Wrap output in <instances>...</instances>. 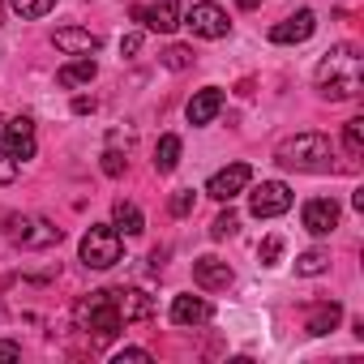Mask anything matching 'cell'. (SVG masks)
Returning <instances> with one entry per match:
<instances>
[{"label": "cell", "mask_w": 364, "mask_h": 364, "mask_svg": "<svg viewBox=\"0 0 364 364\" xmlns=\"http://www.w3.org/2000/svg\"><path fill=\"white\" fill-rule=\"evenodd\" d=\"M73 326H77L82 334H90V343L107 347V343L124 330V321H120V313H116V300H112V287L82 296V300L73 304Z\"/></svg>", "instance_id": "3957f363"}, {"label": "cell", "mask_w": 364, "mask_h": 364, "mask_svg": "<svg viewBox=\"0 0 364 364\" xmlns=\"http://www.w3.org/2000/svg\"><path fill=\"white\" fill-rule=\"evenodd\" d=\"M163 65H167V69H176V73H180V69H189V65H193V48L171 43V48L163 52Z\"/></svg>", "instance_id": "d4e9b609"}, {"label": "cell", "mask_w": 364, "mask_h": 364, "mask_svg": "<svg viewBox=\"0 0 364 364\" xmlns=\"http://www.w3.org/2000/svg\"><path fill=\"white\" fill-rule=\"evenodd\" d=\"M180 167V137L176 133H163L159 146H154V171L159 176H171Z\"/></svg>", "instance_id": "44dd1931"}, {"label": "cell", "mask_w": 364, "mask_h": 364, "mask_svg": "<svg viewBox=\"0 0 364 364\" xmlns=\"http://www.w3.org/2000/svg\"><path fill=\"white\" fill-rule=\"evenodd\" d=\"M0 137H5V154L18 159V163L35 159V150H39V137H35V120H31V116H14V120H5Z\"/></svg>", "instance_id": "9c48e42d"}, {"label": "cell", "mask_w": 364, "mask_h": 364, "mask_svg": "<svg viewBox=\"0 0 364 364\" xmlns=\"http://www.w3.org/2000/svg\"><path fill=\"white\" fill-rule=\"evenodd\" d=\"M313 31H317V14H313V9H300V14H291V18H283V22L270 26V43H279V48H287V43H309Z\"/></svg>", "instance_id": "8fae6325"}, {"label": "cell", "mask_w": 364, "mask_h": 364, "mask_svg": "<svg viewBox=\"0 0 364 364\" xmlns=\"http://www.w3.org/2000/svg\"><path fill=\"white\" fill-rule=\"evenodd\" d=\"M137 52H141V35L133 31V35H124V39H120V56H137Z\"/></svg>", "instance_id": "4dcf8cb0"}, {"label": "cell", "mask_w": 364, "mask_h": 364, "mask_svg": "<svg viewBox=\"0 0 364 364\" xmlns=\"http://www.w3.org/2000/svg\"><path fill=\"white\" fill-rule=\"evenodd\" d=\"M338 321H343V304H338V300H321V304H313V309H309L304 330H309L313 338H321V334H330Z\"/></svg>", "instance_id": "d6986e66"}, {"label": "cell", "mask_w": 364, "mask_h": 364, "mask_svg": "<svg viewBox=\"0 0 364 364\" xmlns=\"http://www.w3.org/2000/svg\"><path fill=\"white\" fill-rule=\"evenodd\" d=\"M52 43H56V52H65V56H95V52L103 48L99 35L77 31V26H60V31L52 35Z\"/></svg>", "instance_id": "9a60e30c"}, {"label": "cell", "mask_w": 364, "mask_h": 364, "mask_svg": "<svg viewBox=\"0 0 364 364\" xmlns=\"http://www.w3.org/2000/svg\"><path fill=\"white\" fill-rule=\"evenodd\" d=\"M112 228H116L120 236H141V232H146L141 206H137V202H116V206H112Z\"/></svg>", "instance_id": "ffe728a7"}, {"label": "cell", "mask_w": 364, "mask_h": 364, "mask_svg": "<svg viewBox=\"0 0 364 364\" xmlns=\"http://www.w3.org/2000/svg\"><path fill=\"white\" fill-rule=\"evenodd\" d=\"M180 0H154V5H133V22H141L154 35H171L180 26Z\"/></svg>", "instance_id": "30bf717a"}, {"label": "cell", "mask_w": 364, "mask_h": 364, "mask_svg": "<svg viewBox=\"0 0 364 364\" xmlns=\"http://www.w3.org/2000/svg\"><path fill=\"white\" fill-rule=\"evenodd\" d=\"M330 270V253L326 249H304L300 257H296V274L300 279H317V274H326Z\"/></svg>", "instance_id": "7402d4cb"}, {"label": "cell", "mask_w": 364, "mask_h": 364, "mask_svg": "<svg viewBox=\"0 0 364 364\" xmlns=\"http://www.w3.org/2000/svg\"><path fill=\"white\" fill-rule=\"evenodd\" d=\"M185 22L198 39H228V31H232V22H228V9H219L215 0H202V5H193L185 18Z\"/></svg>", "instance_id": "52a82bcc"}, {"label": "cell", "mask_w": 364, "mask_h": 364, "mask_svg": "<svg viewBox=\"0 0 364 364\" xmlns=\"http://www.w3.org/2000/svg\"><path fill=\"white\" fill-rule=\"evenodd\" d=\"M0 360H22V343H14V338H0Z\"/></svg>", "instance_id": "1f68e13d"}, {"label": "cell", "mask_w": 364, "mask_h": 364, "mask_svg": "<svg viewBox=\"0 0 364 364\" xmlns=\"http://www.w3.org/2000/svg\"><path fill=\"white\" fill-rule=\"evenodd\" d=\"M249 185H253V167H249V163H228L223 171L210 176L206 198H215V202H236Z\"/></svg>", "instance_id": "ba28073f"}, {"label": "cell", "mask_w": 364, "mask_h": 364, "mask_svg": "<svg viewBox=\"0 0 364 364\" xmlns=\"http://www.w3.org/2000/svg\"><path fill=\"white\" fill-rule=\"evenodd\" d=\"M112 300H116V313H120L124 326L154 317V296H146L141 287H112Z\"/></svg>", "instance_id": "4fadbf2b"}, {"label": "cell", "mask_w": 364, "mask_h": 364, "mask_svg": "<svg viewBox=\"0 0 364 364\" xmlns=\"http://www.w3.org/2000/svg\"><path fill=\"white\" fill-rule=\"evenodd\" d=\"M313 82H317V95L330 99V103H347V99H355L360 86H364V60H360V52H355L351 43L330 48V52L321 56Z\"/></svg>", "instance_id": "6da1fadb"}, {"label": "cell", "mask_w": 364, "mask_h": 364, "mask_svg": "<svg viewBox=\"0 0 364 364\" xmlns=\"http://www.w3.org/2000/svg\"><path fill=\"white\" fill-rule=\"evenodd\" d=\"M73 112H77V116H86V112H95V99H73Z\"/></svg>", "instance_id": "836d02e7"}, {"label": "cell", "mask_w": 364, "mask_h": 364, "mask_svg": "<svg viewBox=\"0 0 364 364\" xmlns=\"http://www.w3.org/2000/svg\"><path fill=\"white\" fill-rule=\"evenodd\" d=\"M300 223L309 236H330L338 228V202L334 198H309L300 210Z\"/></svg>", "instance_id": "7c38bea8"}, {"label": "cell", "mask_w": 364, "mask_h": 364, "mask_svg": "<svg viewBox=\"0 0 364 364\" xmlns=\"http://www.w3.org/2000/svg\"><path fill=\"white\" fill-rule=\"evenodd\" d=\"M0 129H5V116H0Z\"/></svg>", "instance_id": "8d00e7d4"}, {"label": "cell", "mask_w": 364, "mask_h": 364, "mask_svg": "<svg viewBox=\"0 0 364 364\" xmlns=\"http://www.w3.org/2000/svg\"><path fill=\"white\" fill-rule=\"evenodd\" d=\"M103 171H107V176H120V171H124V163H120V154H116V150H107V154H103Z\"/></svg>", "instance_id": "d6a6232c"}, {"label": "cell", "mask_w": 364, "mask_h": 364, "mask_svg": "<svg viewBox=\"0 0 364 364\" xmlns=\"http://www.w3.org/2000/svg\"><path fill=\"white\" fill-rule=\"evenodd\" d=\"M249 210H253V219H279V215L291 210V189L283 180H262L249 193Z\"/></svg>", "instance_id": "8992f818"}, {"label": "cell", "mask_w": 364, "mask_h": 364, "mask_svg": "<svg viewBox=\"0 0 364 364\" xmlns=\"http://www.w3.org/2000/svg\"><path fill=\"white\" fill-rule=\"evenodd\" d=\"M232 279H236V274H232V266H228L223 257H210V253H206V257L193 262V283H198L202 291H228Z\"/></svg>", "instance_id": "5bb4252c"}, {"label": "cell", "mask_w": 364, "mask_h": 364, "mask_svg": "<svg viewBox=\"0 0 364 364\" xmlns=\"http://www.w3.org/2000/svg\"><path fill=\"white\" fill-rule=\"evenodd\" d=\"M95 73H99L95 56H73L69 65H60L56 86H60V90H77V86H90V82H95Z\"/></svg>", "instance_id": "ac0fdd59"}, {"label": "cell", "mask_w": 364, "mask_h": 364, "mask_svg": "<svg viewBox=\"0 0 364 364\" xmlns=\"http://www.w3.org/2000/svg\"><path fill=\"white\" fill-rule=\"evenodd\" d=\"M77 253H82V262L90 270H112L120 262V253H124V240H120V232L112 223H90L82 245H77Z\"/></svg>", "instance_id": "5b68a950"}, {"label": "cell", "mask_w": 364, "mask_h": 364, "mask_svg": "<svg viewBox=\"0 0 364 364\" xmlns=\"http://www.w3.org/2000/svg\"><path fill=\"white\" fill-rule=\"evenodd\" d=\"M9 9H14L18 18L35 22V18H48V14L56 9V0H9Z\"/></svg>", "instance_id": "cb8c5ba5"}, {"label": "cell", "mask_w": 364, "mask_h": 364, "mask_svg": "<svg viewBox=\"0 0 364 364\" xmlns=\"http://www.w3.org/2000/svg\"><path fill=\"white\" fill-rule=\"evenodd\" d=\"M124 360H133V364H150L154 355H150L146 347H120V351L112 355V364H124Z\"/></svg>", "instance_id": "f1b7e54d"}, {"label": "cell", "mask_w": 364, "mask_h": 364, "mask_svg": "<svg viewBox=\"0 0 364 364\" xmlns=\"http://www.w3.org/2000/svg\"><path fill=\"white\" fill-rule=\"evenodd\" d=\"M60 236L65 232L43 215H9L5 219V240L18 249H52V245H60Z\"/></svg>", "instance_id": "277c9868"}, {"label": "cell", "mask_w": 364, "mask_h": 364, "mask_svg": "<svg viewBox=\"0 0 364 364\" xmlns=\"http://www.w3.org/2000/svg\"><path fill=\"white\" fill-rule=\"evenodd\" d=\"M210 317H215V309L202 296H176L171 300V321L176 326H206Z\"/></svg>", "instance_id": "e0dca14e"}, {"label": "cell", "mask_w": 364, "mask_h": 364, "mask_svg": "<svg viewBox=\"0 0 364 364\" xmlns=\"http://www.w3.org/2000/svg\"><path fill=\"white\" fill-rule=\"evenodd\" d=\"M0 26H5V0H0Z\"/></svg>", "instance_id": "d590c367"}, {"label": "cell", "mask_w": 364, "mask_h": 364, "mask_svg": "<svg viewBox=\"0 0 364 364\" xmlns=\"http://www.w3.org/2000/svg\"><path fill=\"white\" fill-rule=\"evenodd\" d=\"M279 257H283V240H279V236H266L262 249H257V262H262V266H279Z\"/></svg>", "instance_id": "83f0119b"}, {"label": "cell", "mask_w": 364, "mask_h": 364, "mask_svg": "<svg viewBox=\"0 0 364 364\" xmlns=\"http://www.w3.org/2000/svg\"><path fill=\"white\" fill-rule=\"evenodd\" d=\"M330 159H334V146L326 133H296V137H283L274 146V163L287 171L321 176V171H330Z\"/></svg>", "instance_id": "7a4b0ae2"}, {"label": "cell", "mask_w": 364, "mask_h": 364, "mask_svg": "<svg viewBox=\"0 0 364 364\" xmlns=\"http://www.w3.org/2000/svg\"><path fill=\"white\" fill-rule=\"evenodd\" d=\"M343 150H347V159L364 154V116H355V120L343 124Z\"/></svg>", "instance_id": "603a6c76"}, {"label": "cell", "mask_w": 364, "mask_h": 364, "mask_svg": "<svg viewBox=\"0 0 364 364\" xmlns=\"http://www.w3.org/2000/svg\"><path fill=\"white\" fill-rule=\"evenodd\" d=\"M236 5H240V9H245V14H253V9H257V5H262V0H236Z\"/></svg>", "instance_id": "e575fe53"}, {"label": "cell", "mask_w": 364, "mask_h": 364, "mask_svg": "<svg viewBox=\"0 0 364 364\" xmlns=\"http://www.w3.org/2000/svg\"><path fill=\"white\" fill-rule=\"evenodd\" d=\"M219 112H223V90H219V86H206V90H198V95L189 99V107H185V116H189V124H193V129L210 124Z\"/></svg>", "instance_id": "2e32d148"}, {"label": "cell", "mask_w": 364, "mask_h": 364, "mask_svg": "<svg viewBox=\"0 0 364 364\" xmlns=\"http://www.w3.org/2000/svg\"><path fill=\"white\" fill-rule=\"evenodd\" d=\"M193 206H198V193H193V189H176V193H171V215H176V219H185Z\"/></svg>", "instance_id": "4316f807"}, {"label": "cell", "mask_w": 364, "mask_h": 364, "mask_svg": "<svg viewBox=\"0 0 364 364\" xmlns=\"http://www.w3.org/2000/svg\"><path fill=\"white\" fill-rule=\"evenodd\" d=\"M236 228H240V219H236V210H232V202H228V210L210 223V236H215V240H228V236H236Z\"/></svg>", "instance_id": "484cf974"}, {"label": "cell", "mask_w": 364, "mask_h": 364, "mask_svg": "<svg viewBox=\"0 0 364 364\" xmlns=\"http://www.w3.org/2000/svg\"><path fill=\"white\" fill-rule=\"evenodd\" d=\"M14 180H18V159H9L0 150V185H14Z\"/></svg>", "instance_id": "f546056e"}]
</instances>
